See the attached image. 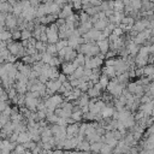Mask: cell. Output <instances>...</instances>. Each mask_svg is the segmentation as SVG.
Segmentation results:
<instances>
[{"label":"cell","instance_id":"42","mask_svg":"<svg viewBox=\"0 0 154 154\" xmlns=\"http://www.w3.org/2000/svg\"><path fill=\"white\" fill-rule=\"evenodd\" d=\"M114 60H116V59H113V58H108V59H106V61H105V66H113V65H114Z\"/></svg>","mask_w":154,"mask_h":154},{"label":"cell","instance_id":"25","mask_svg":"<svg viewBox=\"0 0 154 154\" xmlns=\"http://www.w3.org/2000/svg\"><path fill=\"white\" fill-rule=\"evenodd\" d=\"M85 93H87V95H88L89 97H97V96H100V94H101V91H99V90L95 89L94 87L88 88V90H87Z\"/></svg>","mask_w":154,"mask_h":154},{"label":"cell","instance_id":"36","mask_svg":"<svg viewBox=\"0 0 154 154\" xmlns=\"http://www.w3.org/2000/svg\"><path fill=\"white\" fill-rule=\"evenodd\" d=\"M30 37H31V31H29L26 29H24V30L20 31V40H28Z\"/></svg>","mask_w":154,"mask_h":154},{"label":"cell","instance_id":"37","mask_svg":"<svg viewBox=\"0 0 154 154\" xmlns=\"http://www.w3.org/2000/svg\"><path fill=\"white\" fill-rule=\"evenodd\" d=\"M77 88L82 91V93H85L87 90H88V88H89V85H88V82H81L78 85H77Z\"/></svg>","mask_w":154,"mask_h":154},{"label":"cell","instance_id":"7","mask_svg":"<svg viewBox=\"0 0 154 154\" xmlns=\"http://www.w3.org/2000/svg\"><path fill=\"white\" fill-rule=\"evenodd\" d=\"M71 13H73L72 12V5L71 4H65L61 8H60V12L58 13V18H63V19H65L67 16H70Z\"/></svg>","mask_w":154,"mask_h":154},{"label":"cell","instance_id":"16","mask_svg":"<svg viewBox=\"0 0 154 154\" xmlns=\"http://www.w3.org/2000/svg\"><path fill=\"white\" fill-rule=\"evenodd\" d=\"M107 24H108V19H107V18H105V19H99V20H96V22L93 24V28L96 29V30L102 31V30L107 26Z\"/></svg>","mask_w":154,"mask_h":154},{"label":"cell","instance_id":"44","mask_svg":"<svg viewBox=\"0 0 154 154\" xmlns=\"http://www.w3.org/2000/svg\"><path fill=\"white\" fill-rule=\"evenodd\" d=\"M114 35H117V36H120L122 34H123V30L119 28V26H116L114 29H113V31H112Z\"/></svg>","mask_w":154,"mask_h":154},{"label":"cell","instance_id":"2","mask_svg":"<svg viewBox=\"0 0 154 154\" xmlns=\"http://www.w3.org/2000/svg\"><path fill=\"white\" fill-rule=\"evenodd\" d=\"M63 101H64V97H63V95H60V94H53V95H51L49 97H47V99L45 100V102L52 105V106L55 107V108L59 107V105H60Z\"/></svg>","mask_w":154,"mask_h":154},{"label":"cell","instance_id":"21","mask_svg":"<svg viewBox=\"0 0 154 154\" xmlns=\"http://www.w3.org/2000/svg\"><path fill=\"white\" fill-rule=\"evenodd\" d=\"M97 82H99V84L102 87V89H106V87H107V84H108V82H109V78H108L105 73H101Z\"/></svg>","mask_w":154,"mask_h":154},{"label":"cell","instance_id":"24","mask_svg":"<svg viewBox=\"0 0 154 154\" xmlns=\"http://www.w3.org/2000/svg\"><path fill=\"white\" fill-rule=\"evenodd\" d=\"M84 58H85V55L84 54H82V53H78L77 55H76V58L72 60L77 66H83V64H84Z\"/></svg>","mask_w":154,"mask_h":154},{"label":"cell","instance_id":"11","mask_svg":"<svg viewBox=\"0 0 154 154\" xmlns=\"http://www.w3.org/2000/svg\"><path fill=\"white\" fill-rule=\"evenodd\" d=\"M113 112H114V108H113L111 105H106V106L101 109L100 114H101V117H102L103 119H108V118H111V117H112Z\"/></svg>","mask_w":154,"mask_h":154},{"label":"cell","instance_id":"46","mask_svg":"<svg viewBox=\"0 0 154 154\" xmlns=\"http://www.w3.org/2000/svg\"><path fill=\"white\" fill-rule=\"evenodd\" d=\"M141 76H143V69L142 67H140V69H135V77H141Z\"/></svg>","mask_w":154,"mask_h":154},{"label":"cell","instance_id":"32","mask_svg":"<svg viewBox=\"0 0 154 154\" xmlns=\"http://www.w3.org/2000/svg\"><path fill=\"white\" fill-rule=\"evenodd\" d=\"M46 52L52 54V55H55L57 54V48H55V43H48L46 46Z\"/></svg>","mask_w":154,"mask_h":154},{"label":"cell","instance_id":"5","mask_svg":"<svg viewBox=\"0 0 154 154\" xmlns=\"http://www.w3.org/2000/svg\"><path fill=\"white\" fill-rule=\"evenodd\" d=\"M61 67H63V73L69 76V75H71L75 71V69L77 67V65L73 61H64L61 64Z\"/></svg>","mask_w":154,"mask_h":154},{"label":"cell","instance_id":"47","mask_svg":"<svg viewBox=\"0 0 154 154\" xmlns=\"http://www.w3.org/2000/svg\"><path fill=\"white\" fill-rule=\"evenodd\" d=\"M1 113L5 114V116H8V117H10V114H11V107H10V106H6L5 109H4Z\"/></svg>","mask_w":154,"mask_h":154},{"label":"cell","instance_id":"35","mask_svg":"<svg viewBox=\"0 0 154 154\" xmlns=\"http://www.w3.org/2000/svg\"><path fill=\"white\" fill-rule=\"evenodd\" d=\"M22 58H23V59H22V63H24V64L31 65V64L35 63V60H34V58H32L31 55H23Z\"/></svg>","mask_w":154,"mask_h":154},{"label":"cell","instance_id":"33","mask_svg":"<svg viewBox=\"0 0 154 154\" xmlns=\"http://www.w3.org/2000/svg\"><path fill=\"white\" fill-rule=\"evenodd\" d=\"M61 64V61H60V59L59 58H57V57H52V59H51V61L48 63V65L49 66H53V67H58L59 65Z\"/></svg>","mask_w":154,"mask_h":154},{"label":"cell","instance_id":"10","mask_svg":"<svg viewBox=\"0 0 154 154\" xmlns=\"http://www.w3.org/2000/svg\"><path fill=\"white\" fill-rule=\"evenodd\" d=\"M75 103H77V106L79 108L83 107V106H88V103H89V96L87 95V93H82L79 95V97L75 101Z\"/></svg>","mask_w":154,"mask_h":154},{"label":"cell","instance_id":"49","mask_svg":"<svg viewBox=\"0 0 154 154\" xmlns=\"http://www.w3.org/2000/svg\"><path fill=\"white\" fill-rule=\"evenodd\" d=\"M103 12H105V16H106L107 18H108V17H111V16L113 14V10H105Z\"/></svg>","mask_w":154,"mask_h":154},{"label":"cell","instance_id":"13","mask_svg":"<svg viewBox=\"0 0 154 154\" xmlns=\"http://www.w3.org/2000/svg\"><path fill=\"white\" fill-rule=\"evenodd\" d=\"M93 28V24H91V22L90 20H88V22H85V23H79V25H78V31H79V34L81 35H83V34H85L87 31H89L90 29Z\"/></svg>","mask_w":154,"mask_h":154},{"label":"cell","instance_id":"43","mask_svg":"<svg viewBox=\"0 0 154 154\" xmlns=\"http://www.w3.org/2000/svg\"><path fill=\"white\" fill-rule=\"evenodd\" d=\"M60 83H64L65 81H67V77H66V75H64V73H59V76H58V78H57Z\"/></svg>","mask_w":154,"mask_h":154},{"label":"cell","instance_id":"29","mask_svg":"<svg viewBox=\"0 0 154 154\" xmlns=\"http://www.w3.org/2000/svg\"><path fill=\"white\" fill-rule=\"evenodd\" d=\"M58 116L54 114V113H51V114H46V122L47 123H51V124H57L58 122Z\"/></svg>","mask_w":154,"mask_h":154},{"label":"cell","instance_id":"38","mask_svg":"<svg viewBox=\"0 0 154 154\" xmlns=\"http://www.w3.org/2000/svg\"><path fill=\"white\" fill-rule=\"evenodd\" d=\"M89 18H90V17H89L85 12H82V13L78 16V19H79V22H81V23H85V22H88V20H89Z\"/></svg>","mask_w":154,"mask_h":154},{"label":"cell","instance_id":"14","mask_svg":"<svg viewBox=\"0 0 154 154\" xmlns=\"http://www.w3.org/2000/svg\"><path fill=\"white\" fill-rule=\"evenodd\" d=\"M103 64V59L100 58L99 55L95 57H90V69H95V67H100Z\"/></svg>","mask_w":154,"mask_h":154},{"label":"cell","instance_id":"19","mask_svg":"<svg viewBox=\"0 0 154 154\" xmlns=\"http://www.w3.org/2000/svg\"><path fill=\"white\" fill-rule=\"evenodd\" d=\"M101 73H105V75H106L108 78H113V77H116V76H117L113 66H105V67L102 69Z\"/></svg>","mask_w":154,"mask_h":154},{"label":"cell","instance_id":"34","mask_svg":"<svg viewBox=\"0 0 154 154\" xmlns=\"http://www.w3.org/2000/svg\"><path fill=\"white\" fill-rule=\"evenodd\" d=\"M52 57H53L52 54H49V53L45 52V53H42V57H41V61H42L43 64H48V63L51 61Z\"/></svg>","mask_w":154,"mask_h":154},{"label":"cell","instance_id":"17","mask_svg":"<svg viewBox=\"0 0 154 154\" xmlns=\"http://www.w3.org/2000/svg\"><path fill=\"white\" fill-rule=\"evenodd\" d=\"M28 141H31V140H30V136H29V134H28L26 131H24V132H19V134H18L16 142L19 143V144H23V143H25V142H28Z\"/></svg>","mask_w":154,"mask_h":154},{"label":"cell","instance_id":"18","mask_svg":"<svg viewBox=\"0 0 154 154\" xmlns=\"http://www.w3.org/2000/svg\"><path fill=\"white\" fill-rule=\"evenodd\" d=\"M17 94H25L28 91L26 89V83H23V82H17L16 84H13Z\"/></svg>","mask_w":154,"mask_h":154},{"label":"cell","instance_id":"48","mask_svg":"<svg viewBox=\"0 0 154 154\" xmlns=\"http://www.w3.org/2000/svg\"><path fill=\"white\" fill-rule=\"evenodd\" d=\"M6 106H7V102H6V101H0V113L5 109Z\"/></svg>","mask_w":154,"mask_h":154},{"label":"cell","instance_id":"8","mask_svg":"<svg viewBox=\"0 0 154 154\" xmlns=\"http://www.w3.org/2000/svg\"><path fill=\"white\" fill-rule=\"evenodd\" d=\"M95 42H96V45H97V47H99L100 53L105 55V54L108 52V49H109V43H108V40H107V38H103V40L95 41Z\"/></svg>","mask_w":154,"mask_h":154},{"label":"cell","instance_id":"26","mask_svg":"<svg viewBox=\"0 0 154 154\" xmlns=\"http://www.w3.org/2000/svg\"><path fill=\"white\" fill-rule=\"evenodd\" d=\"M102 146V142L101 141H97V142H93L90 143V147H89V150L94 152V153H99L100 152V148Z\"/></svg>","mask_w":154,"mask_h":154},{"label":"cell","instance_id":"15","mask_svg":"<svg viewBox=\"0 0 154 154\" xmlns=\"http://www.w3.org/2000/svg\"><path fill=\"white\" fill-rule=\"evenodd\" d=\"M140 109L142 112H144L147 116H150L152 114V111H153V100H150V101H148L146 103H142L140 106Z\"/></svg>","mask_w":154,"mask_h":154},{"label":"cell","instance_id":"45","mask_svg":"<svg viewBox=\"0 0 154 154\" xmlns=\"http://www.w3.org/2000/svg\"><path fill=\"white\" fill-rule=\"evenodd\" d=\"M17 136H18V134L13 131V132L10 135V138H8V141H10V142H16V141H17Z\"/></svg>","mask_w":154,"mask_h":154},{"label":"cell","instance_id":"50","mask_svg":"<svg viewBox=\"0 0 154 154\" xmlns=\"http://www.w3.org/2000/svg\"><path fill=\"white\" fill-rule=\"evenodd\" d=\"M17 1H18V0H7V2H8L10 5H14Z\"/></svg>","mask_w":154,"mask_h":154},{"label":"cell","instance_id":"6","mask_svg":"<svg viewBox=\"0 0 154 154\" xmlns=\"http://www.w3.org/2000/svg\"><path fill=\"white\" fill-rule=\"evenodd\" d=\"M45 85H46V89H48V90H51L53 94H55V93L58 91V89L60 88L61 83H60L58 79H48Z\"/></svg>","mask_w":154,"mask_h":154},{"label":"cell","instance_id":"39","mask_svg":"<svg viewBox=\"0 0 154 154\" xmlns=\"http://www.w3.org/2000/svg\"><path fill=\"white\" fill-rule=\"evenodd\" d=\"M11 38H12V40H14V41L19 40V38H20V30L14 29V31H13V32H11Z\"/></svg>","mask_w":154,"mask_h":154},{"label":"cell","instance_id":"22","mask_svg":"<svg viewBox=\"0 0 154 154\" xmlns=\"http://www.w3.org/2000/svg\"><path fill=\"white\" fill-rule=\"evenodd\" d=\"M124 4L122 0H113V11L114 12H123Z\"/></svg>","mask_w":154,"mask_h":154},{"label":"cell","instance_id":"23","mask_svg":"<svg viewBox=\"0 0 154 154\" xmlns=\"http://www.w3.org/2000/svg\"><path fill=\"white\" fill-rule=\"evenodd\" d=\"M46 46H47V43L46 42H42V41H36V43H35V49L38 52V53H45L46 52Z\"/></svg>","mask_w":154,"mask_h":154},{"label":"cell","instance_id":"27","mask_svg":"<svg viewBox=\"0 0 154 154\" xmlns=\"http://www.w3.org/2000/svg\"><path fill=\"white\" fill-rule=\"evenodd\" d=\"M122 23L124 25H128V26H132L134 23H135V18L130 17V16H124V18L122 19Z\"/></svg>","mask_w":154,"mask_h":154},{"label":"cell","instance_id":"41","mask_svg":"<svg viewBox=\"0 0 154 154\" xmlns=\"http://www.w3.org/2000/svg\"><path fill=\"white\" fill-rule=\"evenodd\" d=\"M72 2V7L76 10H81L82 8V0H71Z\"/></svg>","mask_w":154,"mask_h":154},{"label":"cell","instance_id":"31","mask_svg":"<svg viewBox=\"0 0 154 154\" xmlns=\"http://www.w3.org/2000/svg\"><path fill=\"white\" fill-rule=\"evenodd\" d=\"M142 0H130V6L132 7V10H136V11H138V10H141V6H142V2H141Z\"/></svg>","mask_w":154,"mask_h":154},{"label":"cell","instance_id":"3","mask_svg":"<svg viewBox=\"0 0 154 154\" xmlns=\"http://www.w3.org/2000/svg\"><path fill=\"white\" fill-rule=\"evenodd\" d=\"M78 128H79V124L77 122L72 124H67L66 125V138L75 137L78 134Z\"/></svg>","mask_w":154,"mask_h":154},{"label":"cell","instance_id":"20","mask_svg":"<svg viewBox=\"0 0 154 154\" xmlns=\"http://www.w3.org/2000/svg\"><path fill=\"white\" fill-rule=\"evenodd\" d=\"M70 117H71V118H72L75 122H81V120L83 119V113H82V111H81V108H79V109L72 111Z\"/></svg>","mask_w":154,"mask_h":154},{"label":"cell","instance_id":"30","mask_svg":"<svg viewBox=\"0 0 154 154\" xmlns=\"http://www.w3.org/2000/svg\"><path fill=\"white\" fill-rule=\"evenodd\" d=\"M112 147H109L107 143H102V146H101V148H100V154H111L112 153Z\"/></svg>","mask_w":154,"mask_h":154},{"label":"cell","instance_id":"12","mask_svg":"<svg viewBox=\"0 0 154 154\" xmlns=\"http://www.w3.org/2000/svg\"><path fill=\"white\" fill-rule=\"evenodd\" d=\"M143 69V76H147L148 79L152 82L153 77H154V69H153V65L152 64H147L146 66L142 67Z\"/></svg>","mask_w":154,"mask_h":154},{"label":"cell","instance_id":"4","mask_svg":"<svg viewBox=\"0 0 154 154\" xmlns=\"http://www.w3.org/2000/svg\"><path fill=\"white\" fill-rule=\"evenodd\" d=\"M5 26L8 29H17V17L12 13H7L5 18Z\"/></svg>","mask_w":154,"mask_h":154},{"label":"cell","instance_id":"9","mask_svg":"<svg viewBox=\"0 0 154 154\" xmlns=\"http://www.w3.org/2000/svg\"><path fill=\"white\" fill-rule=\"evenodd\" d=\"M138 48H140V45H136V43H134L132 41H130V42L126 45V47H125V49H126V52H128V54H129L130 57H135V55L137 54Z\"/></svg>","mask_w":154,"mask_h":154},{"label":"cell","instance_id":"51","mask_svg":"<svg viewBox=\"0 0 154 154\" xmlns=\"http://www.w3.org/2000/svg\"><path fill=\"white\" fill-rule=\"evenodd\" d=\"M2 126H4V125H2V123H1V120H0V130L2 129Z\"/></svg>","mask_w":154,"mask_h":154},{"label":"cell","instance_id":"40","mask_svg":"<svg viewBox=\"0 0 154 154\" xmlns=\"http://www.w3.org/2000/svg\"><path fill=\"white\" fill-rule=\"evenodd\" d=\"M25 150H26V149L23 147V144H17V146L14 147V153H16V154H23Z\"/></svg>","mask_w":154,"mask_h":154},{"label":"cell","instance_id":"28","mask_svg":"<svg viewBox=\"0 0 154 154\" xmlns=\"http://www.w3.org/2000/svg\"><path fill=\"white\" fill-rule=\"evenodd\" d=\"M69 46V43H67V40L66 38H61V40H59L57 43H55V48H57V52L58 51H60L61 48H65V47H67Z\"/></svg>","mask_w":154,"mask_h":154},{"label":"cell","instance_id":"1","mask_svg":"<svg viewBox=\"0 0 154 154\" xmlns=\"http://www.w3.org/2000/svg\"><path fill=\"white\" fill-rule=\"evenodd\" d=\"M106 89L108 90V93H109L112 96H117V97H118V96H119V95H122V93H123L124 84L119 83V82H118V79H117L116 77H113V78L108 82V84H107Z\"/></svg>","mask_w":154,"mask_h":154}]
</instances>
